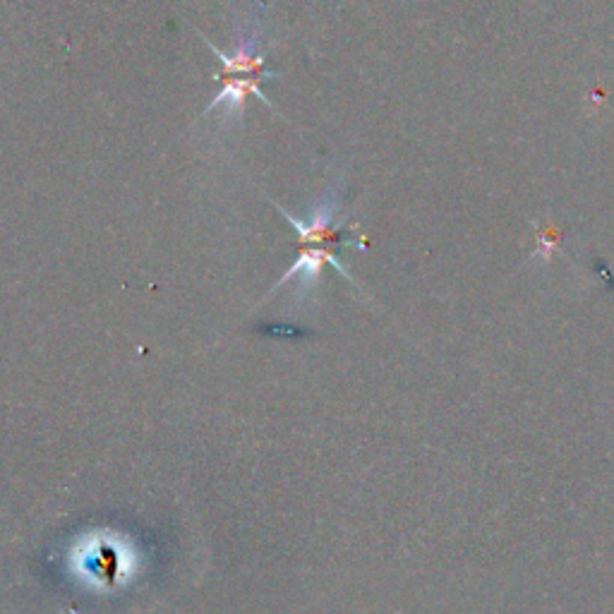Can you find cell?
<instances>
[{
  "instance_id": "cell-1",
  "label": "cell",
  "mask_w": 614,
  "mask_h": 614,
  "mask_svg": "<svg viewBox=\"0 0 614 614\" xmlns=\"http://www.w3.org/2000/svg\"><path fill=\"white\" fill-rule=\"evenodd\" d=\"M327 262L331 264V267L339 269V272L348 279L346 269H343L341 264H339V257H336V252H331L327 248H312V250L300 252V257L296 260V264H293V267L286 272L284 279H281L279 284L274 286V291H279L281 286L291 284V281H298V286L303 288V291H310V288L317 284L319 274H322V267Z\"/></svg>"
},
{
  "instance_id": "cell-2",
  "label": "cell",
  "mask_w": 614,
  "mask_h": 614,
  "mask_svg": "<svg viewBox=\"0 0 614 614\" xmlns=\"http://www.w3.org/2000/svg\"><path fill=\"white\" fill-rule=\"evenodd\" d=\"M221 80H224V89H221L219 96L207 106L204 116H209V113L216 111V108H226V118L236 116V113L243 111L245 99H248L250 94H255L257 99H262L269 108H274L272 101L262 94L260 89L262 82L252 80V77H221Z\"/></svg>"
}]
</instances>
